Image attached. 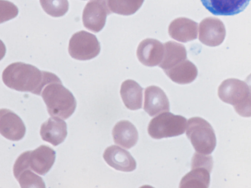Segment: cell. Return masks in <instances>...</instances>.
<instances>
[{
    "label": "cell",
    "instance_id": "7a4b0ae2",
    "mask_svg": "<svg viewBox=\"0 0 251 188\" xmlns=\"http://www.w3.org/2000/svg\"><path fill=\"white\" fill-rule=\"evenodd\" d=\"M41 96L49 115L67 119L74 113L76 107V100L72 93L61 81L52 82L43 89Z\"/></svg>",
    "mask_w": 251,
    "mask_h": 188
},
{
    "label": "cell",
    "instance_id": "277c9868",
    "mask_svg": "<svg viewBox=\"0 0 251 188\" xmlns=\"http://www.w3.org/2000/svg\"><path fill=\"white\" fill-rule=\"evenodd\" d=\"M186 123L187 119L184 117L165 112L150 121L148 132L155 139L177 136L184 133Z\"/></svg>",
    "mask_w": 251,
    "mask_h": 188
},
{
    "label": "cell",
    "instance_id": "52a82bcc",
    "mask_svg": "<svg viewBox=\"0 0 251 188\" xmlns=\"http://www.w3.org/2000/svg\"><path fill=\"white\" fill-rule=\"evenodd\" d=\"M111 13L108 0H90L83 11V25L87 29L98 32L104 27L107 16Z\"/></svg>",
    "mask_w": 251,
    "mask_h": 188
},
{
    "label": "cell",
    "instance_id": "d4e9b609",
    "mask_svg": "<svg viewBox=\"0 0 251 188\" xmlns=\"http://www.w3.org/2000/svg\"><path fill=\"white\" fill-rule=\"evenodd\" d=\"M246 83L248 85L250 90L251 92V74H250L245 80Z\"/></svg>",
    "mask_w": 251,
    "mask_h": 188
},
{
    "label": "cell",
    "instance_id": "44dd1931",
    "mask_svg": "<svg viewBox=\"0 0 251 188\" xmlns=\"http://www.w3.org/2000/svg\"><path fill=\"white\" fill-rule=\"evenodd\" d=\"M164 54L159 67L164 70H168L187 59L185 46L174 41L164 44Z\"/></svg>",
    "mask_w": 251,
    "mask_h": 188
},
{
    "label": "cell",
    "instance_id": "ac0fdd59",
    "mask_svg": "<svg viewBox=\"0 0 251 188\" xmlns=\"http://www.w3.org/2000/svg\"><path fill=\"white\" fill-rule=\"evenodd\" d=\"M112 136L115 143L127 149L134 146L138 140L136 127L126 120H121L115 125Z\"/></svg>",
    "mask_w": 251,
    "mask_h": 188
},
{
    "label": "cell",
    "instance_id": "3957f363",
    "mask_svg": "<svg viewBox=\"0 0 251 188\" xmlns=\"http://www.w3.org/2000/svg\"><path fill=\"white\" fill-rule=\"evenodd\" d=\"M186 135L197 152L209 155L216 146V139L211 125L200 117L188 119Z\"/></svg>",
    "mask_w": 251,
    "mask_h": 188
},
{
    "label": "cell",
    "instance_id": "7c38bea8",
    "mask_svg": "<svg viewBox=\"0 0 251 188\" xmlns=\"http://www.w3.org/2000/svg\"><path fill=\"white\" fill-rule=\"evenodd\" d=\"M103 157L109 166L117 170L130 172L136 167V161L130 153L117 145L107 147Z\"/></svg>",
    "mask_w": 251,
    "mask_h": 188
},
{
    "label": "cell",
    "instance_id": "ba28073f",
    "mask_svg": "<svg viewBox=\"0 0 251 188\" xmlns=\"http://www.w3.org/2000/svg\"><path fill=\"white\" fill-rule=\"evenodd\" d=\"M226 33L224 24L217 18L208 17L200 24L199 39L206 46H219L224 40Z\"/></svg>",
    "mask_w": 251,
    "mask_h": 188
},
{
    "label": "cell",
    "instance_id": "603a6c76",
    "mask_svg": "<svg viewBox=\"0 0 251 188\" xmlns=\"http://www.w3.org/2000/svg\"><path fill=\"white\" fill-rule=\"evenodd\" d=\"M40 2L45 12L54 17L64 15L69 9L68 0H40Z\"/></svg>",
    "mask_w": 251,
    "mask_h": 188
},
{
    "label": "cell",
    "instance_id": "9a60e30c",
    "mask_svg": "<svg viewBox=\"0 0 251 188\" xmlns=\"http://www.w3.org/2000/svg\"><path fill=\"white\" fill-rule=\"evenodd\" d=\"M67 128V124L64 119L52 117L42 124L40 134L43 140L56 146L66 139Z\"/></svg>",
    "mask_w": 251,
    "mask_h": 188
},
{
    "label": "cell",
    "instance_id": "5bb4252c",
    "mask_svg": "<svg viewBox=\"0 0 251 188\" xmlns=\"http://www.w3.org/2000/svg\"><path fill=\"white\" fill-rule=\"evenodd\" d=\"M55 155V152L52 148L45 145H41L30 151L29 157L30 169L39 175H45L52 166Z\"/></svg>",
    "mask_w": 251,
    "mask_h": 188
},
{
    "label": "cell",
    "instance_id": "9c48e42d",
    "mask_svg": "<svg viewBox=\"0 0 251 188\" xmlns=\"http://www.w3.org/2000/svg\"><path fill=\"white\" fill-rule=\"evenodd\" d=\"M25 126L22 119L15 113L7 109L0 110V133L12 141L22 139L25 133Z\"/></svg>",
    "mask_w": 251,
    "mask_h": 188
},
{
    "label": "cell",
    "instance_id": "ffe728a7",
    "mask_svg": "<svg viewBox=\"0 0 251 188\" xmlns=\"http://www.w3.org/2000/svg\"><path fill=\"white\" fill-rule=\"evenodd\" d=\"M164 71L173 82L179 84L192 82L198 75L196 66L187 59Z\"/></svg>",
    "mask_w": 251,
    "mask_h": 188
},
{
    "label": "cell",
    "instance_id": "2e32d148",
    "mask_svg": "<svg viewBox=\"0 0 251 188\" xmlns=\"http://www.w3.org/2000/svg\"><path fill=\"white\" fill-rule=\"evenodd\" d=\"M251 0H201L210 13L217 16H232L244 11Z\"/></svg>",
    "mask_w": 251,
    "mask_h": 188
},
{
    "label": "cell",
    "instance_id": "4fadbf2b",
    "mask_svg": "<svg viewBox=\"0 0 251 188\" xmlns=\"http://www.w3.org/2000/svg\"><path fill=\"white\" fill-rule=\"evenodd\" d=\"M144 110L151 117L169 111V101L161 88L151 86L145 89Z\"/></svg>",
    "mask_w": 251,
    "mask_h": 188
},
{
    "label": "cell",
    "instance_id": "30bf717a",
    "mask_svg": "<svg viewBox=\"0 0 251 188\" xmlns=\"http://www.w3.org/2000/svg\"><path fill=\"white\" fill-rule=\"evenodd\" d=\"M213 166L201 161H192L191 171L181 180L179 188H207L210 184V173Z\"/></svg>",
    "mask_w": 251,
    "mask_h": 188
},
{
    "label": "cell",
    "instance_id": "8992f818",
    "mask_svg": "<svg viewBox=\"0 0 251 188\" xmlns=\"http://www.w3.org/2000/svg\"><path fill=\"white\" fill-rule=\"evenodd\" d=\"M218 94L223 101L232 105L235 110L251 99V92L247 84L235 78L223 81L218 88Z\"/></svg>",
    "mask_w": 251,
    "mask_h": 188
},
{
    "label": "cell",
    "instance_id": "cb8c5ba5",
    "mask_svg": "<svg viewBox=\"0 0 251 188\" xmlns=\"http://www.w3.org/2000/svg\"><path fill=\"white\" fill-rule=\"evenodd\" d=\"M21 188H45L43 179L29 168L22 171L16 178Z\"/></svg>",
    "mask_w": 251,
    "mask_h": 188
},
{
    "label": "cell",
    "instance_id": "8fae6325",
    "mask_svg": "<svg viewBox=\"0 0 251 188\" xmlns=\"http://www.w3.org/2000/svg\"><path fill=\"white\" fill-rule=\"evenodd\" d=\"M164 45L160 41L151 38L143 40L137 49V56L144 65L154 67L161 63L164 54Z\"/></svg>",
    "mask_w": 251,
    "mask_h": 188
},
{
    "label": "cell",
    "instance_id": "5b68a950",
    "mask_svg": "<svg viewBox=\"0 0 251 188\" xmlns=\"http://www.w3.org/2000/svg\"><path fill=\"white\" fill-rule=\"evenodd\" d=\"M68 50L71 56L79 60H90L100 53V47L97 37L85 30L78 31L72 36Z\"/></svg>",
    "mask_w": 251,
    "mask_h": 188
},
{
    "label": "cell",
    "instance_id": "7402d4cb",
    "mask_svg": "<svg viewBox=\"0 0 251 188\" xmlns=\"http://www.w3.org/2000/svg\"><path fill=\"white\" fill-rule=\"evenodd\" d=\"M144 0H108L112 13L124 16L134 14L142 6Z\"/></svg>",
    "mask_w": 251,
    "mask_h": 188
},
{
    "label": "cell",
    "instance_id": "e0dca14e",
    "mask_svg": "<svg viewBox=\"0 0 251 188\" xmlns=\"http://www.w3.org/2000/svg\"><path fill=\"white\" fill-rule=\"evenodd\" d=\"M168 32L173 39L186 43L197 38L198 23L187 18H178L170 23Z\"/></svg>",
    "mask_w": 251,
    "mask_h": 188
},
{
    "label": "cell",
    "instance_id": "6da1fadb",
    "mask_svg": "<svg viewBox=\"0 0 251 188\" xmlns=\"http://www.w3.org/2000/svg\"><path fill=\"white\" fill-rule=\"evenodd\" d=\"M2 79L8 88L41 95L44 87L52 82L61 81L54 73L41 71L36 67L22 62L8 65L3 71Z\"/></svg>",
    "mask_w": 251,
    "mask_h": 188
},
{
    "label": "cell",
    "instance_id": "d6986e66",
    "mask_svg": "<svg viewBox=\"0 0 251 188\" xmlns=\"http://www.w3.org/2000/svg\"><path fill=\"white\" fill-rule=\"evenodd\" d=\"M143 88L136 81L128 79L121 87L120 94L126 107L131 110L142 108Z\"/></svg>",
    "mask_w": 251,
    "mask_h": 188
}]
</instances>
